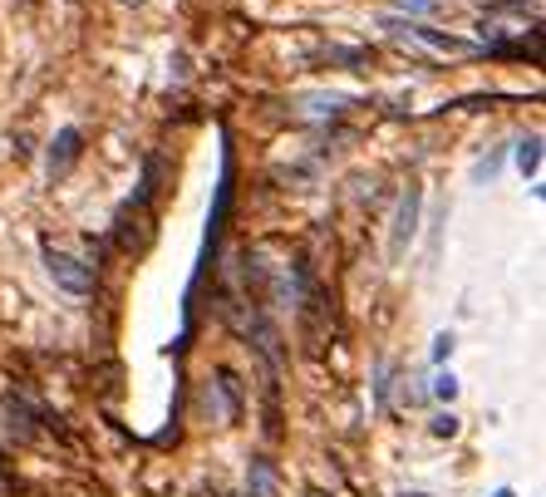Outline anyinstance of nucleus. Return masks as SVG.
Masks as SVG:
<instances>
[{
  "label": "nucleus",
  "instance_id": "18",
  "mask_svg": "<svg viewBox=\"0 0 546 497\" xmlns=\"http://www.w3.org/2000/svg\"><path fill=\"white\" fill-rule=\"evenodd\" d=\"M404 497H428V493H404Z\"/></svg>",
  "mask_w": 546,
  "mask_h": 497
},
{
  "label": "nucleus",
  "instance_id": "10",
  "mask_svg": "<svg viewBox=\"0 0 546 497\" xmlns=\"http://www.w3.org/2000/svg\"><path fill=\"white\" fill-rule=\"evenodd\" d=\"M502 158H507V148H492L483 163H478V173H473V178H478V183H492V178L502 173Z\"/></svg>",
  "mask_w": 546,
  "mask_h": 497
},
{
  "label": "nucleus",
  "instance_id": "14",
  "mask_svg": "<svg viewBox=\"0 0 546 497\" xmlns=\"http://www.w3.org/2000/svg\"><path fill=\"white\" fill-rule=\"evenodd\" d=\"M433 394L453 404V399H458V379H453V374H438V379H433Z\"/></svg>",
  "mask_w": 546,
  "mask_h": 497
},
{
  "label": "nucleus",
  "instance_id": "13",
  "mask_svg": "<svg viewBox=\"0 0 546 497\" xmlns=\"http://www.w3.org/2000/svg\"><path fill=\"white\" fill-rule=\"evenodd\" d=\"M428 434H433V438H453V434H458V419H453V414H438V419L428 424Z\"/></svg>",
  "mask_w": 546,
  "mask_h": 497
},
{
  "label": "nucleus",
  "instance_id": "16",
  "mask_svg": "<svg viewBox=\"0 0 546 497\" xmlns=\"http://www.w3.org/2000/svg\"><path fill=\"white\" fill-rule=\"evenodd\" d=\"M492 497H517V493H512V488H497V493H492Z\"/></svg>",
  "mask_w": 546,
  "mask_h": 497
},
{
  "label": "nucleus",
  "instance_id": "11",
  "mask_svg": "<svg viewBox=\"0 0 546 497\" xmlns=\"http://www.w3.org/2000/svg\"><path fill=\"white\" fill-rule=\"evenodd\" d=\"M394 10H404V15H438L443 0H394Z\"/></svg>",
  "mask_w": 546,
  "mask_h": 497
},
{
  "label": "nucleus",
  "instance_id": "5",
  "mask_svg": "<svg viewBox=\"0 0 546 497\" xmlns=\"http://www.w3.org/2000/svg\"><path fill=\"white\" fill-rule=\"evenodd\" d=\"M0 414H5V434L15 438V443L40 438V419H45V409H35L25 394H5V399H0Z\"/></svg>",
  "mask_w": 546,
  "mask_h": 497
},
{
  "label": "nucleus",
  "instance_id": "19",
  "mask_svg": "<svg viewBox=\"0 0 546 497\" xmlns=\"http://www.w3.org/2000/svg\"><path fill=\"white\" fill-rule=\"evenodd\" d=\"M305 497H325V493H305Z\"/></svg>",
  "mask_w": 546,
  "mask_h": 497
},
{
  "label": "nucleus",
  "instance_id": "17",
  "mask_svg": "<svg viewBox=\"0 0 546 497\" xmlns=\"http://www.w3.org/2000/svg\"><path fill=\"white\" fill-rule=\"evenodd\" d=\"M119 5H143V0H119Z\"/></svg>",
  "mask_w": 546,
  "mask_h": 497
},
{
  "label": "nucleus",
  "instance_id": "7",
  "mask_svg": "<svg viewBox=\"0 0 546 497\" xmlns=\"http://www.w3.org/2000/svg\"><path fill=\"white\" fill-rule=\"evenodd\" d=\"M350 109L345 94H310V99H296V119H340Z\"/></svg>",
  "mask_w": 546,
  "mask_h": 497
},
{
  "label": "nucleus",
  "instance_id": "1",
  "mask_svg": "<svg viewBox=\"0 0 546 497\" xmlns=\"http://www.w3.org/2000/svg\"><path fill=\"white\" fill-rule=\"evenodd\" d=\"M379 25H384L389 35H404V40L424 45L433 55H478V50H483L478 40H463V35H448V30H433V25H414V20H399V15H384Z\"/></svg>",
  "mask_w": 546,
  "mask_h": 497
},
{
  "label": "nucleus",
  "instance_id": "6",
  "mask_svg": "<svg viewBox=\"0 0 546 497\" xmlns=\"http://www.w3.org/2000/svg\"><path fill=\"white\" fill-rule=\"evenodd\" d=\"M79 158H84V128L69 124V128H60V133L50 138V153H45V173H50V178H64V173H69Z\"/></svg>",
  "mask_w": 546,
  "mask_h": 497
},
{
  "label": "nucleus",
  "instance_id": "2",
  "mask_svg": "<svg viewBox=\"0 0 546 497\" xmlns=\"http://www.w3.org/2000/svg\"><path fill=\"white\" fill-rule=\"evenodd\" d=\"M202 414L217 424H237L242 419V379L232 370H212L202 384Z\"/></svg>",
  "mask_w": 546,
  "mask_h": 497
},
{
  "label": "nucleus",
  "instance_id": "15",
  "mask_svg": "<svg viewBox=\"0 0 546 497\" xmlns=\"http://www.w3.org/2000/svg\"><path fill=\"white\" fill-rule=\"evenodd\" d=\"M448 355H453V335H438L433 340V360H448Z\"/></svg>",
  "mask_w": 546,
  "mask_h": 497
},
{
  "label": "nucleus",
  "instance_id": "8",
  "mask_svg": "<svg viewBox=\"0 0 546 497\" xmlns=\"http://www.w3.org/2000/svg\"><path fill=\"white\" fill-rule=\"evenodd\" d=\"M276 463L266 458V453H256L251 458V468H246V497H276Z\"/></svg>",
  "mask_w": 546,
  "mask_h": 497
},
{
  "label": "nucleus",
  "instance_id": "9",
  "mask_svg": "<svg viewBox=\"0 0 546 497\" xmlns=\"http://www.w3.org/2000/svg\"><path fill=\"white\" fill-rule=\"evenodd\" d=\"M517 168L532 178L537 168H542V138L537 133H527V138H517Z\"/></svg>",
  "mask_w": 546,
  "mask_h": 497
},
{
  "label": "nucleus",
  "instance_id": "3",
  "mask_svg": "<svg viewBox=\"0 0 546 497\" xmlns=\"http://www.w3.org/2000/svg\"><path fill=\"white\" fill-rule=\"evenodd\" d=\"M45 271H50V281L60 286L64 296H74V301L94 296V266H89V261H79V256H69V251L45 247Z\"/></svg>",
  "mask_w": 546,
  "mask_h": 497
},
{
  "label": "nucleus",
  "instance_id": "12",
  "mask_svg": "<svg viewBox=\"0 0 546 497\" xmlns=\"http://www.w3.org/2000/svg\"><path fill=\"white\" fill-rule=\"evenodd\" d=\"M389 384H394V370L379 365V379H374V399H379V409H389Z\"/></svg>",
  "mask_w": 546,
  "mask_h": 497
},
{
  "label": "nucleus",
  "instance_id": "4",
  "mask_svg": "<svg viewBox=\"0 0 546 497\" xmlns=\"http://www.w3.org/2000/svg\"><path fill=\"white\" fill-rule=\"evenodd\" d=\"M419 207H424V187L409 183V192L399 197V212H394V227H389V256L399 261L404 251H409V242L419 237Z\"/></svg>",
  "mask_w": 546,
  "mask_h": 497
}]
</instances>
